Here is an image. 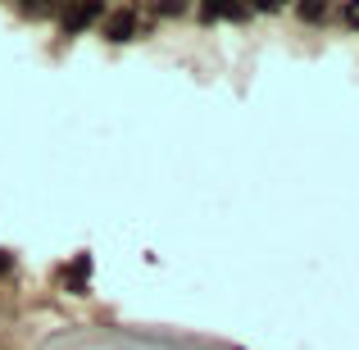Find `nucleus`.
I'll return each mask as SVG.
<instances>
[{"label": "nucleus", "instance_id": "f03ea898", "mask_svg": "<svg viewBox=\"0 0 359 350\" xmlns=\"http://www.w3.org/2000/svg\"><path fill=\"white\" fill-rule=\"evenodd\" d=\"M100 18H105V5H73L60 14V32L73 36V32H87V27H96Z\"/></svg>", "mask_w": 359, "mask_h": 350}, {"label": "nucleus", "instance_id": "39448f33", "mask_svg": "<svg viewBox=\"0 0 359 350\" xmlns=\"http://www.w3.org/2000/svg\"><path fill=\"white\" fill-rule=\"evenodd\" d=\"M150 14H159V18H182V14H187V5H155Z\"/></svg>", "mask_w": 359, "mask_h": 350}, {"label": "nucleus", "instance_id": "0eeeda50", "mask_svg": "<svg viewBox=\"0 0 359 350\" xmlns=\"http://www.w3.org/2000/svg\"><path fill=\"white\" fill-rule=\"evenodd\" d=\"M341 18H346L351 27H359V5H346V9H341Z\"/></svg>", "mask_w": 359, "mask_h": 350}, {"label": "nucleus", "instance_id": "f257e3e1", "mask_svg": "<svg viewBox=\"0 0 359 350\" xmlns=\"http://www.w3.org/2000/svg\"><path fill=\"white\" fill-rule=\"evenodd\" d=\"M100 36L114 41V46H128L132 36H141V9H132V5L105 9V18H100Z\"/></svg>", "mask_w": 359, "mask_h": 350}, {"label": "nucleus", "instance_id": "423d86ee", "mask_svg": "<svg viewBox=\"0 0 359 350\" xmlns=\"http://www.w3.org/2000/svg\"><path fill=\"white\" fill-rule=\"evenodd\" d=\"M9 273H14V255H9V250H0V282H5Z\"/></svg>", "mask_w": 359, "mask_h": 350}, {"label": "nucleus", "instance_id": "20e7f679", "mask_svg": "<svg viewBox=\"0 0 359 350\" xmlns=\"http://www.w3.org/2000/svg\"><path fill=\"white\" fill-rule=\"evenodd\" d=\"M300 23H327V5H296Z\"/></svg>", "mask_w": 359, "mask_h": 350}, {"label": "nucleus", "instance_id": "7ed1b4c3", "mask_svg": "<svg viewBox=\"0 0 359 350\" xmlns=\"http://www.w3.org/2000/svg\"><path fill=\"white\" fill-rule=\"evenodd\" d=\"M87 278H91V255H73V264L60 269V287L69 296H87Z\"/></svg>", "mask_w": 359, "mask_h": 350}]
</instances>
